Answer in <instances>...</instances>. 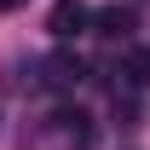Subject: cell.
<instances>
[{
    "mask_svg": "<svg viewBox=\"0 0 150 150\" xmlns=\"http://www.w3.org/2000/svg\"><path fill=\"white\" fill-rule=\"evenodd\" d=\"M40 81H46V87H58V93H69V87H81V81H87V64H81L75 52H52L46 64H40Z\"/></svg>",
    "mask_w": 150,
    "mask_h": 150,
    "instance_id": "2",
    "label": "cell"
},
{
    "mask_svg": "<svg viewBox=\"0 0 150 150\" xmlns=\"http://www.w3.org/2000/svg\"><path fill=\"white\" fill-rule=\"evenodd\" d=\"M12 6H23V0H0V12H12Z\"/></svg>",
    "mask_w": 150,
    "mask_h": 150,
    "instance_id": "5",
    "label": "cell"
},
{
    "mask_svg": "<svg viewBox=\"0 0 150 150\" xmlns=\"http://www.w3.org/2000/svg\"><path fill=\"white\" fill-rule=\"evenodd\" d=\"M115 75L127 87H150V46H127V52L115 58Z\"/></svg>",
    "mask_w": 150,
    "mask_h": 150,
    "instance_id": "4",
    "label": "cell"
},
{
    "mask_svg": "<svg viewBox=\"0 0 150 150\" xmlns=\"http://www.w3.org/2000/svg\"><path fill=\"white\" fill-rule=\"evenodd\" d=\"M93 35H104V40H127L133 35V6H104L93 18Z\"/></svg>",
    "mask_w": 150,
    "mask_h": 150,
    "instance_id": "3",
    "label": "cell"
},
{
    "mask_svg": "<svg viewBox=\"0 0 150 150\" xmlns=\"http://www.w3.org/2000/svg\"><path fill=\"white\" fill-rule=\"evenodd\" d=\"M93 6H87V0H58L52 12H46V29H52V40H75V35H87V29H93Z\"/></svg>",
    "mask_w": 150,
    "mask_h": 150,
    "instance_id": "1",
    "label": "cell"
}]
</instances>
